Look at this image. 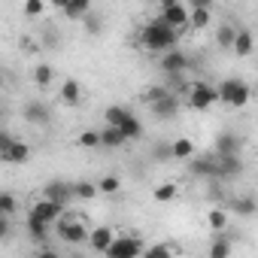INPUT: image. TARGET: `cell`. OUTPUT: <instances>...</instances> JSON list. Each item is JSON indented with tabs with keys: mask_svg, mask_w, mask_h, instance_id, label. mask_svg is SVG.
<instances>
[{
	"mask_svg": "<svg viewBox=\"0 0 258 258\" xmlns=\"http://www.w3.org/2000/svg\"><path fill=\"white\" fill-rule=\"evenodd\" d=\"M176 43H179V31H176L173 25H167L161 16L152 19V22H146L143 31H140V46H143L146 52H158V55H164V52L176 49Z\"/></svg>",
	"mask_w": 258,
	"mask_h": 258,
	"instance_id": "6da1fadb",
	"label": "cell"
},
{
	"mask_svg": "<svg viewBox=\"0 0 258 258\" xmlns=\"http://www.w3.org/2000/svg\"><path fill=\"white\" fill-rule=\"evenodd\" d=\"M216 88H219V103H225V106H231V109H243V106L249 103V97H252V88H249L243 79H237V76L222 79Z\"/></svg>",
	"mask_w": 258,
	"mask_h": 258,
	"instance_id": "7a4b0ae2",
	"label": "cell"
},
{
	"mask_svg": "<svg viewBox=\"0 0 258 258\" xmlns=\"http://www.w3.org/2000/svg\"><path fill=\"white\" fill-rule=\"evenodd\" d=\"M88 234H91V231L85 228V222L76 219V216H70L67 210H64V216L55 222V237H58L61 243H67V246H79V243H85Z\"/></svg>",
	"mask_w": 258,
	"mask_h": 258,
	"instance_id": "3957f363",
	"label": "cell"
},
{
	"mask_svg": "<svg viewBox=\"0 0 258 258\" xmlns=\"http://www.w3.org/2000/svg\"><path fill=\"white\" fill-rule=\"evenodd\" d=\"M31 158V146L25 140H16L13 134H0V161H7V164H28Z\"/></svg>",
	"mask_w": 258,
	"mask_h": 258,
	"instance_id": "277c9868",
	"label": "cell"
},
{
	"mask_svg": "<svg viewBox=\"0 0 258 258\" xmlns=\"http://www.w3.org/2000/svg\"><path fill=\"white\" fill-rule=\"evenodd\" d=\"M213 103H219V88L210 82H191L188 85V106L195 112H207Z\"/></svg>",
	"mask_w": 258,
	"mask_h": 258,
	"instance_id": "5b68a950",
	"label": "cell"
},
{
	"mask_svg": "<svg viewBox=\"0 0 258 258\" xmlns=\"http://www.w3.org/2000/svg\"><path fill=\"white\" fill-rule=\"evenodd\" d=\"M143 252H146L143 240H137V237H131V234H115L112 246L106 249L109 258H137V255H143Z\"/></svg>",
	"mask_w": 258,
	"mask_h": 258,
	"instance_id": "8992f818",
	"label": "cell"
},
{
	"mask_svg": "<svg viewBox=\"0 0 258 258\" xmlns=\"http://www.w3.org/2000/svg\"><path fill=\"white\" fill-rule=\"evenodd\" d=\"M188 173L195 176V179H219V158H216V152L213 155H195V158H188Z\"/></svg>",
	"mask_w": 258,
	"mask_h": 258,
	"instance_id": "52a82bcc",
	"label": "cell"
},
{
	"mask_svg": "<svg viewBox=\"0 0 258 258\" xmlns=\"http://www.w3.org/2000/svg\"><path fill=\"white\" fill-rule=\"evenodd\" d=\"M64 204H58V201H52V198H40L37 204H31V210H28V216H37V219H46V222H58L61 216H64Z\"/></svg>",
	"mask_w": 258,
	"mask_h": 258,
	"instance_id": "ba28073f",
	"label": "cell"
},
{
	"mask_svg": "<svg viewBox=\"0 0 258 258\" xmlns=\"http://www.w3.org/2000/svg\"><path fill=\"white\" fill-rule=\"evenodd\" d=\"M158 67H161L167 76H179V73H185V70L191 67V61H188V55H185V52H179V49H170V52H164V55H161Z\"/></svg>",
	"mask_w": 258,
	"mask_h": 258,
	"instance_id": "9c48e42d",
	"label": "cell"
},
{
	"mask_svg": "<svg viewBox=\"0 0 258 258\" xmlns=\"http://www.w3.org/2000/svg\"><path fill=\"white\" fill-rule=\"evenodd\" d=\"M22 115H25L28 124H40V127L52 121V109H49V103H43V100H28V103L22 106Z\"/></svg>",
	"mask_w": 258,
	"mask_h": 258,
	"instance_id": "30bf717a",
	"label": "cell"
},
{
	"mask_svg": "<svg viewBox=\"0 0 258 258\" xmlns=\"http://www.w3.org/2000/svg\"><path fill=\"white\" fill-rule=\"evenodd\" d=\"M213 152L216 155H237V152H243V137L234 131H222L213 140Z\"/></svg>",
	"mask_w": 258,
	"mask_h": 258,
	"instance_id": "8fae6325",
	"label": "cell"
},
{
	"mask_svg": "<svg viewBox=\"0 0 258 258\" xmlns=\"http://www.w3.org/2000/svg\"><path fill=\"white\" fill-rule=\"evenodd\" d=\"M161 19H164L167 25H173L176 31H182V28H188V22H191V7H185V4H173V7L161 10Z\"/></svg>",
	"mask_w": 258,
	"mask_h": 258,
	"instance_id": "7c38bea8",
	"label": "cell"
},
{
	"mask_svg": "<svg viewBox=\"0 0 258 258\" xmlns=\"http://www.w3.org/2000/svg\"><path fill=\"white\" fill-rule=\"evenodd\" d=\"M149 112H152L158 121H167V118H173V115L179 112V94H176V91H170L167 97H161L158 103H152V106H149Z\"/></svg>",
	"mask_w": 258,
	"mask_h": 258,
	"instance_id": "4fadbf2b",
	"label": "cell"
},
{
	"mask_svg": "<svg viewBox=\"0 0 258 258\" xmlns=\"http://www.w3.org/2000/svg\"><path fill=\"white\" fill-rule=\"evenodd\" d=\"M25 231H28V237H31L34 243H46V240L55 234V225H52V222H46V219L28 216V222H25Z\"/></svg>",
	"mask_w": 258,
	"mask_h": 258,
	"instance_id": "5bb4252c",
	"label": "cell"
},
{
	"mask_svg": "<svg viewBox=\"0 0 258 258\" xmlns=\"http://www.w3.org/2000/svg\"><path fill=\"white\" fill-rule=\"evenodd\" d=\"M219 158V179L222 182H231L243 173V161H240V152L237 155H216Z\"/></svg>",
	"mask_w": 258,
	"mask_h": 258,
	"instance_id": "9a60e30c",
	"label": "cell"
},
{
	"mask_svg": "<svg viewBox=\"0 0 258 258\" xmlns=\"http://www.w3.org/2000/svg\"><path fill=\"white\" fill-rule=\"evenodd\" d=\"M43 198H52V201H58V204L67 207L76 195H73V185H70V182L55 179V182H46V185H43Z\"/></svg>",
	"mask_w": 258,
	"mask_h": 258,
	"instance_id": "2e32d148",
	"label": "cell"
},
{
	"mask_svg": "<svg viewBox=\"0 0 258 258\" xmlns=\"http://www.w3.org/2000/svg\"><path fill=\"white\" fill-rule=\"evenodd\" d=\"M112 240H115V231L106 228V225H97V228L88 234V246H91L94 252H100V255H106V249L112 246Z\"/></svg>",
	"mask_w": 258,
	"mask_h": 258,
	"instance_id": "e0dca14e",
	"label": "cell"
},
{
	"mask_svg": "<svg viewBox=\"0 0 258 258\" xmlns=\"http://www.w3.org/2000/svg\"><path fill=\"white\" fill-rule=\"evenodd\" d=\"M100 140H103V149H121L127 143V134L121 131L118 124H106L100 131Z\"/></svg>",
	"mask_w": 258,
	"mask_h": 258,
	"instance_id": "ac0fdd59",
	"label": "cell"
},
{
	"mask_svg": "<svg viewBox=\"0 0 258 258\" xmlns=\"http://www.w3.org/2000/svg\"><path fill=\"white\" fill-rule=\"evenodd\" d=\"M252 49H255V37H252V31H246V28H240L237 31V40H234V55L237 58H249L252 55Z\"/></svg>",
	"mask_w": 258,
	"mask_h": 258,
	"instance_id": "d6986e66",
	"label": "cell"
},
{
	"mask_svg": "<svg viewBox=\"0 0 258 258\" xmlns=\"http://www.w3.org/2000/svg\"><path fill=\"white\" fill-rule=\"evenodd\" d=\"M170 152H173V161H188V158L198 155L195 152V143L188 137H173L170 140Z\"/></svg>",
	"mask_w": 258,
	"mask_h": 258,
	"instance_id": "ffe728a7",
	"label": "cell"
},
{
	"mask_svg": "<svg viewBox=\"0 0 258 258\" xmlns=\"http://www.w3.org/2000/svg\"><path fill=\"white\" fill-rule=\"evenodd\" d=\"M91 13V0H67V7L61 10V16H67L70 22H82Z\"/></svg>",
	"mask_w": 258,
	"mask_h": 258,
	"instance_id": "44dd1931",
	"label": "cell"
},
{
	"mask_svg": "<svg viewBox=\"0 0 258 258\" xmlns=\"http://www.w3.org/2000/svg\"><path fill=\"white\" fill-rule=\"evenodd\" d=\"M79 100H82V85H79L76 79H64V82H61V103L76 106Z\"/></svg>",
	"mask_w": 258,
	"mask_h": 258,
	"instance_id": "7402d4cb",
	"label": "cell"
},
{
	"mask_svg": "<svg viewBox=\"0 0 258 258\" xmlns=\"http://www.w3.org/2000/svg\"><path fill=\"white\" fill-rule=\"evenodd\" d=\"M237 31L240 28H234V25H219L216 28V43H219V49H234V40H237Z\"/></svg>",
	"mask_w": 258,
	"mask_h": 258,
	"instance_id": "603a6c76",
	"label": "cell"
},
{
	"mask_svg": "<svg viewBox=\"0 0 258 258\" xmlns=\"http://www.w3.org/2000/svg\"><path fill=\"white\" fill-rule=\"evenodd\" d=\"M134 112L127 109V106H118V103H112V106H106L103 109V118H106V124H124L127 118H131Z\"/></svg>",
	"mask_w": 258,
	"mask_h": 258,
	"instance_id": "cb8c5ba5",
	"label": "cell"
},
{
	"mask_svg": "<svg viewBox=\"0 0 258 258\" xmlns=\"http://www.w3.org/2000/svg\"><path fill=\"white\" fill-rule=\"evenodd\" d=\"M210 22H213V7H198V10H191L188 28H191V31H204Z\"/></svg>",
	"mask_w": 258,
	"mask_h": 258,
	"instance_id": "d4e9b609",
	"label": "cell"
},
{
	"mask_svg": "<svg viewBox=\"0 0 258 258\" xmlns=\"http://www.w3.org/2000/svg\"><path fill=\"white\" fill-rule=\"evenodd\" d=\"M52 82H55L52 64H37V67H34V85H37V88H49Z\"/></svg>",
	"mask_w": 258,
	"mask_h": 258,
	"instance_id": "484cf974",
	"label": "cell"
},
{
	"mask_svg": "<svg viewBox=\"0 0 258 258\" xmlns=\"http://www.w3.org/2000/svg\"><path fill=\"white\" fill-rule=\"evenodd\" d=\"M73 195H76V201H94L100 195V188H97V182L82 179V182H73Z\"/></svg>",
	"mask_w": 258,
	"mask_h": 258,
	"instance_id": "4316f807",
	"label": "cell"
},
{
	"mask_svg": "<svg viewBox=\"0 0 258 258\" xmlns=\"http://www.w3.org/2000/svg\"><path fill=\"white\" fill-rule=\"evenodd\" d=\"M207 225H210V231H225L228 228V213L222 210V207H213L210 213H207Z\"/></svg>",
	"mask_w": 258,
	"mask_h": 258,
	"instance_id": "83f0119b",
	"label": "cell"
},
{
	"mask_svg": "<svg viewBox=\"0 0 258 258\" xmlns=\"http://www.w3.org/2000/svg\"><path fill=\"white\" fill-rule=\"evenodd\" d=\"M76 143H79L82 149H97V146H103V140H100V131H94V127L82 131V134L76 137Z\"/></svg>",
	"mask_w": 258,
	"mask_h": 258,
	"instance_id": "f1b7e54d",
	"label": "cell"
},
{
	"mask_svg": "<svg viewBox=\"0 0 258 258\" xmlns=\"http://www.w3.org/2000/svg\"><path fill=\"white\" fill-rule=\"evenodd\" d=\"M225 255H231V243L225 240V234L219 231L216 234V240L210 243V258H225Z\"/></svg>",
	"mask_w": 258,
	"mask_h": 258,
	"instance_id": "f546056e",
	"label": "cell"
},
{
	"mask_svg": "<svg viewBox=\"0 0 258 258\" xmlns=\"http://www.w3.org/2000/svg\"><path fill=\"white\" fill-rule=\"evenodd\" d=\"M118 127L127 134V140H140V137H143V121H140L137 115H131V118H127L124 124H118Z\"/></svg>",
	"mask_w": 258,
	"mask_h": 258,
	"instance_id": "4dcf8cb0",
	"label": "cell"
},
{
	"mask_svg": "<svg viewBox=\"0 0 258 258\" xmlns=\"http://www.w3.org/2000/svg\"><path fill=\"white\" fill-rule=\"evenodd\" d=\"M167 94H170V88H164V85H149V88L143 91V97H140V100H143L146 106H152V103H158V100H161V97H167Z\"/></svg>",
	"mask_w": 258,
	"mask_h": 258,
	"instance_id": "1f68e13d",
	"label": "cell"
},
{
	"mask_svg": "<svg viewBox=\"0 0 258 258\" xmlns=\"http://www.w3.org/2000/svg\"><path fill=\"white\" fill-rule=\"evenodd\" d=\"M97 188H100V195H118V191H121V179L112 176V173H109V176H100V179H97Z\"/></svg>",
	"mask_w": 258,
	"mask_h": 258,
	"instance_id": "d6a6232c",
	"label": "cell"
},
{
	"mask_svg": "<svg viewBox=\"0 0 258 258\" xmlns=\"http://www.w3.org/2000/svg\"><path fill=\"white\" fill-rule=\"evenodd\" d=\"M176 191H179V188H176L173 182H161V185H155L152 198H155L158 204H167V201H173V198H176Z\"/></svg>",
	"mask_w": 258,
	"mask_h": 258,
	"instance_id": "836d02e7",
	"label": "cell"
},
{
	"mask_svg": "<svg viewBox=\"0 0 258 258\" xmlns=\"http://www.w3.org/2000/svg\"><path fill=\"white\" fill-rule=\"evenodd\" d=\"M152 161H158V164H164V161H173L170 140H164V143H155V146H152Z\"/></svg>",
	"mask_w": 258,
	"mask_h": 258,
	"instance_id": "e575fe53",
	"label": "cell"
},
{
	"mask_svg": "<svg viewBox=\"0 0 258 258\" xmlns=\"http://www.w3.org/2000/svg\"><path fill=\"white\" fill-rule=\"evenodd\" d=\"M234 210H237L240 216H255V213H258V201H255V198H237V201H234Z\"/></svg>",
	"mask_w": 258,
	"mask_h": 258,
	"instance_id": "d590c367",
	"label": "cell"
},
{
	"mask_svg": "<svg viewBox=\"0 0 258 258\" xmlns=\"http://www.w3.org/2000/svg\"><path fill=\"white\" fill-rule=\"evenodd\" d=\"M43 10H46L43 0H25V19H40Z\"/></svg>",
	"mask_w": 258,
	"mask_h": 258,
	"instance_id": "8d00e7d4",
	"label": "cell"
},
{
	"mask_svg": "<svg viewBox=\"0 0 258 258\" xmlns=\"http://www.w3.org/2000/svg\"><path fill=\"white\" fill-rule=\"evenodd\" d=\"M16 195H10V191H4V195H0V213H4V216H13L16 213Z\"/></svg>",
	"mask_w": 258,
	"mask_h": 258,
	"instance_id": "74e56055",
	"label": "cell"
},
{
	"mask_svg": "<svg viewBox=\"0 0 258 258\" xmlns=\"http://www.w3.org/2000/svg\"><path fill=\"white\" fill-rule=\"evenodd\" d=\"M176 252V246H170V243H158V246H149L146 249V258H158V255H173Z\"/></svg>",
	"mask_w": 258,
	"mask_h": 258,
	"instance_id": "f35d334b",
	"label": "cell"
},
{
	"mask_svg": "<svg viewBox=\"0 0 258 258\" xmlns=\"http://www.w3.org/2000/svg\"><path fill=\"white\" fill-rule=\"evenodd\" d=\"M10 237V216L0 213V240H7Z\"/></svg>",
	"mask_w": 258,
	"mask_h": 258,
	"instance_id": "ab89813d",
	"label": "cell"
},
{
	"mask_svg": "<svg viewBox=\"0 0 258 258\" xmlns=\"http://www.w3.org/2000/svg\"><path fill=\"white\" fill-rule=\"evenodd\" d=\"M82 22H85V28H88V34H97V31H100V22H97V19H91V13H88V16H85Z\"/></svg>",
	"mask_w": 258,
	"mask_h": 258,
	"instance_id": "60d3db41",
	"label": "cell"
},
{
	"mask_svg": "<svg viewBox=\"0 0 258 258\" xmlns=\"http://www.w3.org/2000/svg\"><path fill=\"white\" fill-rule=\"evenodd\" d=\"M188 7L198 10V7H213V0H188Z\"/></svg>",
	"mask_w": 258,
	"mask_h": 258,
	"instance_id": "b9f144b4",
	"label": "cell"
},
{
	"mask_svg": "<svg viewBox=\"0 0 258 258\" xmlns=\"http://www.w3.org/2000/svg\"><path fill=\"white\" fill-rule=\"evenodd\" d=\"M49 7H55V10H58V13H61V10H64V7H67V0H49Z\"/></svg>",
	"mask_w": 258,
	"mask_h": 258,
	"instance_id": "7bdbcfd3",
	"label": "cell"
},
{
	"mask_svg": "<svg viewBox=\"0 0 258 258\" xmlns=\"http://www.w3.org/2000/svg\"><path fill=\"white\" fill-rule=\"evenodd\" d=\"M173 4H182V0H158V7H161V10H167V7H173Z\"/></svg>",
	"mask_w": 258,
	"mask_h": 258,
	"instance_id": "ee69618b",
	"label": "cell"
}]
</instances>
